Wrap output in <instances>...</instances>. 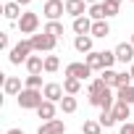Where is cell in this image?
<instances>
[{
    "mask_svg": "<svg viewBox=\"0 0 134 134\" xmlns=\"http://www.w3.org/2000/svg\"><path fill=\"white\" fill-rule=\"evenodd\" d=\"M32 53H34L32 42H29V40H21V42H16V45L11 47L8 60H11V66H21V63H26V60L32 58Z\"/></svg>",
    "mask_w": 134,
    "mask_h": 134,
    "instance_id": "6da1fadb",
    "label": "cell"
},
{
    "mask_svg": "<svg viewBox=\"0 0 134 134\" xmlns=\"http://www.w3.org/2000/svg\"><path fill=\"white\" fill-rule=\"evenodd\" d=\"M16 100H19V108H24V110H37V108L45 103V95H42V90H26V87H24V92H21Z\"/></svg>",
    "mask_w": 134,
    "mask_h": 134,
    "instance_id": "7a4b0ae2",
    "label": "cell"
},
{
    "mask_svg": "<svg viewBox=\"0 0 134 134\" xmlns=\"http://www.w3.org/2000/svg\"><path fill=\"white\" fill-rule=\"evenodd\" d=\"M16 24H19V32H21V34H37V29H40V16H37L34 11H24Z\"/></svg>",
    "mask_w": 134,
    "mask_h": 134,
    "instance_id": "3957f363",
    "label": "cell"
},
{
    "mask_svg": "<svg viewBox=\"0 0 134 134\" xmlns=\"http://www.w3.org/2000/svg\"><path fill=\"white\" fill-rule=\"evenodd\" d=\"M90 105H95V108H100V110H110V108L116 105V92L108 87V90H103V92H97V95H90Z\"/></svg>",
    "mask_w": 134,
    "mask_h": 134,
    "instance_id": "277c9868",
    "label": "cell"
},
{
    "mask_svg": "<svg viewBox=\"0 0 134 134\" xmlns=\"http://www.w3.org/2000/svg\"><path fill=\"white\" fill-rule=\"evenodd\" d=\"M29 42H32V47H34V53H53L55 50V37H50V34H32L29 37Z\"/></svg>",
    "mask_w": 134,
    "mask_h": 134,
    "instance_id": "5b68a950",
    "label": "cell"
},
{
    "mask_svg": "<svg viewBox=\"0 0 134 134\" xmlns=\"http://www.w3.org/2000/svg\"><path fill=\"white\" fill-rule=\"evenodd\" d=\"M63 13H66V0H47L42 5V16L47 21H58Z\"/></svg>",
    "mask_w": 134,
    "mask_h": 134,
    "instance_id": "8992f818",
    "label": "cell"
},
{
    "mask_svg": "<svg viewBox=\"0 0 134 134\" xmlns=\"http://www.w3.org/2000/svg\"><path fill=\"white\" fill-rule=\"evenodd\" d=\"M66 76L84 82V79H90V76H92V69H90L84 60H74V63H69V66H66Z\"/></svg>",
    "mask_w": 134,
    "mask_h": 134,
    "instance_id": "52a82bcc",
    "label": "cell"
},
{
    "mask_svg": "<svg viewBox=\"0 0 134 134\" xmlns=\"http://www.w3.org/2000/svg\"><path fill=\"white\" fill-rule=\"evenodd\" d=\"M113 53H116V60H118V63H124V66H126V63H129V66L134 63V45H131V42H118Z\"/></svg>",
    "mask_w": 134,
    "mask_h": 134,
    "instance_id": "ba28073f",
    "label": "cell"
},
{
    "mask_svg": "<svg viewBox=\"0 0 134 134\" xmlns=\"http://www.w3.org/2000/svg\"><path fill=\"white\" fill-rule=\"evenodd\" d=\"M42 95H45V100H50V103H60V100L66 97L63 84H58V82H47L45 90H42Z\"/></svg>",
    "mask_w": 134,
    "mask_h": 134,
    "instance_id": "9c48e42d",
    "label": "cell"
},
{
    "mask_svg": "<svg viewBox=\"0 0 134 134\" xmlns=\"http://www.w3.org/2000/svg\"><path fill=\"white\" fill-rule=\"evenodd\" d=\"M3 92L11 95V97H19V95L24 92L21 79H19V76H5V79H3Z\"/></svg>",
    "mask_w": 134,
    "mask_h": 134,
    "instance_id": "30bf717a",
    "label": "cell"
},
{
    "mask_svg": "<svg viewBox=\"0 0 134 134\" xmlns=\"http://www.w3.org/2000/svg\"><path fill=\"white\" fill-rule=\"evenodd\" d=\"M37 134H66V124H63L60 118H53V121H45V124H40Z\"/></svg>",
    "mask_w": 134,
    "mask_h": 134,
    "instance_id": "8fae6325",
    "label": "cell"
},
{
    "mask_svg": "<svg viewBox=\"0 0 134 134\" xmlns=\"http://www.w3.org/2000/svg\"><path fill=\"white\" fill-rule=\"evenodd\" d=\"M87 11H90V5L84 0H66V13L69 16L79 19V16H87Z\"/></svg>",
    "mask_w": 134,
    "mask_h": 134,
    "instance_id": "7c38bea8",
    "label": "cell"
},
{
    "mask_svg": "<svg viewBox=\"0 0 134 134\" xmlns=\"http://www.w3.org/2000/svg\"><path fill=\"white\" fill-rule=\"evenodd\" d=\"M92 19L90 16H79V19H74V24H71V29H74V34L79 37V34H92Z\"/></svg>",
    "mask_w": 134,
    "mask_h": 134,
    "instance_id": "4fadbf2b",
    "label": "cell"
},
{
    "mask_svg": "<svg viewBox=\"0 0 134 134\" xmlns=\"http://www.w3.org/2000/svg\"><path fill=\"white\" fill-rule=\"evenodd\" d=\"M84 63L90 66L92 71H105V63H103V50H92L90 55H84Z\"/></svg>",
    "mask_w": 134,
    "mask_h": 134,
    "instance_id": "5bb4252c",
    "label": "cell"
},
{
    "mask_svg": "<svg viewBox=\"0 0 134 134\" xmlns=\"http://www.w3.org/2000/svg\"><path fill=\"white\" fill-rule=\"evenodd\" d=\"M110 110H113V116H116L118 124H126V118H131V105H129V103H118V100H116V105H113Z\"/></svg>",
    "mask_w": 134,
    "mask_h": 134,
    "instance_id": "9a60e30c",
    "label": "cell"
},
{
    "mask_svg": "<svg viewBox=\"0 0 134 134\" xmlns=\"http://www.w3.org/2000/svg\"><path fill=\"white\" fill-rule=\"evenodd\" d=\"M92 34H79V37H74V47L79 50V53H84V55H90L92 53Z\"/></svg>",
    "mask_w": 134,
    "mask_h": 134,
    "instance_id": "2e32d148",
    "label": "cell"
},
{
    "mask_svg": "<svg viewBox=\"0 0 134 134\" xmlns=\"http://www.w3.org/2000/svg\"><path fill=\"white\" fill-rule=\"evenodd\" d=\"M37 116L42 118V124H45V121H53V118H55V103L45 100V103H42V105L37 108Z\"/></svg>",
    "mask_w": 134,
    "mask_h": 134,
    "instance_id": "e0dca14e",
    "label": "cell"
},
{
    "mask_svg": "<svg viewBox=\"0 0 134 134\" xmlns=\"http://www.w3.org/2000/svg\"><path fill=\"white\" fill-rule=\"evenodd\" d=\"M24 66H26L29 74H42V71H45V58H42V55H32Z\"/></svg>",
    "mask_w": 134,
    "mask_h": 134,
    "instance_id": "ac0fdd59",
    "label": "cell"
},
{
    "mask_svg": "<svg viewBox=\"0 0 134 134\" xmlns=\"http://www.w3.org/2000/svg\"><path fill=\"white\" fill-rule=\"evenodd\" d=\"M3 16H5L8 21H19V19H21V5L13 3V0L5 3V5H3Z\"/></svg>",
    "mask_w": 134,
    "mask_h": 134,
    "instance_id": "d6986e66",
    "label": "cell"
},
{
    "mask_svg": "<svg viewBox=\"0 0 134 134\" xmlns=\"http://www.w3.org/2000/svg\"><path fill=\"white\" fill-rule=\"evenodd\" d=\"M87 16L92 21H108V13H105V3H97V5H90Z\"/></svg>",
    "mask_w": 134,
    "mask_h": 134,
    "instance_id": "ffe728a7",
    "label": "cell"
},
{
    "mask_svg": "<svg viewBox=\"0 0 134 134\" xmlns=\"http://www.w3.org/2000/svg\"><path fill=\"white\" fill-rule=\"evenodd\" d=\"M79 90H82V82H79V79H71V76H66V79H63V92H66V95L76 97Z\"/></svg>",
    "mask_w": 134,
    "mask_h": 134,
    "instance_id": "44dd1931",
    "label": "cell"
},
{
    "mask_svg": "<svg viewBox=\"0 0 134 134\" xmlns=\"http://www.w3.org/2000/svg\"><path fill=\"white\" fill-rule=\"evenodd\" d=\"M108 34H110V24H108V21H95V24H92V37L105 40Z\"/></svg>",
    "mask_w": 134,
    "mask_h": 134,
    "instance_id": "7402d4cb",
    "label": "cell"
},
{
    "mask_svg": "<svg viewBox=\"0 0 134 134\" xmlns=\"http://www.w3.org/2000/svg\"><path fill=\"white\" fill-rule=\"evenodd\" d=\"M42 32L50 34V37H55V40H60V37H63V24H60V21H47Z\"/></svg>",
    "mask_w": 134,
    "mask_h": 134,
    "instance_id": "603a6c76",
    "label": "cell"
},
{
    "mask_svg": "<svg viewBox=\"0 0 134 134\" xmlns=\"http://www.w3.org/2000/svg\"><path fill=\"white\" fill-rule=\"evenodd\" d=\"M97 121H100V126H103V129H113V126L118 124V121H116V116H113V110H100Z\"/></svg>",
    "mask_w": 134,
    "mask_h": 134,
    "instance_id": "cb8c5ba5",
    "label": "cell"
},
{
    "mask_svg": "<svg viewBox=\"0 0 134 134\" xmlns=\"http://www.w3.org/2000/svg\"><path fill=\"white\" fill-rule=\"evenodd\" d=\"M82 134H103L100 121H97V118H87V121L82 124Z\"/></svg>",
    "mask_w": 134,
    "mask_h": 134,
    "instance_id": "d4e9b609",
    "label": "cell"
},
{
    "mask_svg": "<svg viewBox=\"0 0 134 134\" xmlns=\"http://www.w3.org/2000/svg\"><path fill=\"white\" fill-rule=\"evenodd\" d=\"M24 87H26V90H45V84H42V74H29L26 82H24Z\"/></svg>",
    "mask_w": 134,
    "mask_h": 134,
    "instance_id": "484cf974",
    "label": "cell"
},
{
    "mask_svg": "<svg viewBox=\"0 0 134 134\" xmlns=\"http://www.w3.org/2000/svg\"><path fill=\"white\" fill-rule=\"evenodd\" d=\"M58 105H60V110H63V113H74V110L79 108V103H76V97H71V95H66V97H63V100H60Z\"/></svg>",
    "mask_w": 134,
    "mask_h": 134,
    "instance_id": "4316f807",
    "label": "cell"
},
{
    "mask_svg": "<svg viewBox=\"0 0 134 134\" xmlns=\"http://www.w3.org/2000/svg\"><path fill=\"white\" fill-rule=\"evenodd\" d=\"M60 69V58L58 55H45V74H55Z\"/></svg>",
    "mask_w": 134,
    "mask_h": 134,
    "instance_id": "83f0119b",
    "label": "cell"
},
{
    "mask_svg": "<svg viewBox=\"0 0 134 134\" xmlns=\"http://www.w3.org/2000/svg\"><path fill=\"white\" fill-rule=\"evenodd\" d=\"M131 87H134V84H131ZM131 87H118V90H116V100L131 105V97H134V95H131Z\"/></svg>",
    "mask_w": 134,
    "mask_h": 134,
    "instance_id": "f1b7e54d",
    "label": "cell"
},
{
    "mask_svg": "<svg viewBox=\"0 0 134 134\" xmlns=\"http://www.w3.org/2000/svg\"><path fill=\"white\" fill-rule=\"evenodd\" d=\"M100 79H103V82H105L110 90H116V79H118V71H113V69H105Z\"/></svg>",
    "mask_w": 134,
    "mask_h": 134,
    "instance_id": "f546056e",
    "label": "cell"
},
{
    "mask_svg": "<svg viewBox=\"0 0 134 134\" xmlns=\"http://www.w3.org/2000/svg\"><path fill=\"white\" fill-rule=\"evenodd\" d=\"M103 90H108V84L97 76V79H92L90 82V87H87V95H97V92H103Z\"/></svg>",
    "mask_w": 134,
    "mask_h": 134,
    "instance_id": "4dcf8cb0",
    "label": "cell"
},
{
    "mask_svg": "<svg viewBox=\"0 0 134 134\" xmlns=\"http://www.w3.org/2000/svg\"><path fill=\"white\" fill-rule=\"evenodd\" d=\"M134 82H131V74L129 71H118V79H116V90L118 87H131Z\"/></svg>",
    "mask_w": 134,
    "mask_h": 134,
    "instance_id": "1f68e13d",
    "label": "cell"
},
{
    "mask_svg": "<svg viewBox=\"0 0 134 134\" xmlns=\"http://www.w3.org/2000/svg\"><path fill=\"white\" fill-rule=\"evenodd\" d=\"M103 63H105V69H113V63H118L116 60V53L113 50H103Z\"/></svg>",
    "mask_w": 134,
    "mask_h": 134,
    "instance_id": "d6a6232c",
    "label": "cell"
},
{
    "mask_svg": "<svg viewBox=\"0 0 134 134\" xmlns=\"http://www.w3.org/2000/svg\"><path fill=\"white\" fill-rule=\"evenodd\" d=\"M118 134H134V121H126L118 126Z\"/></svg>",
    "mask_w": 134,
    "mask_h": 134,
    "instance_id": "836d02e7",
    "label": "cell"
},
{
    "mask_svg": "<svg viewBox=\"0 0 134 134\" xmlns=\"http://www.w3.org/2000/svg\"><path fill=\"white\" fill-rule=\"evenodd\" d=\"M103 3H105V0H103ZM118 8H121V5H113V3H105V13H108V19H113V16L118 13Z\"/></svg>",
    "mask_w": 134,
    "mask_h": 134,
    "instance_id": "e575fe53",
    "label": "cell"
},
{
    "mask_svg": "<svg viewBox=\"0 0 134 134\" xmlns=\"http://www.w3.org/2000/svg\"><path fill=\"white\" fill-rule=\"evenodd\" d=\"M0 47L11 53V40H8V34H0Z\"/></svg>",
    "mask_w": 134,
    "mask_h": 134,
    "instance_id": "d590c367",
    "label": "cell"
},
{
    "mask_svg": "<svg viewBox=\"0 0 134 134\" xmlns=\"http://www.w3.org/2000/svg\"><path fill=\"white\" fill-rule=\"evenodd\" d=\"M5 134H24V129H8Z\"/></svg>",
    "mask_w": 134,
    "mask_h": 134,
    "instance_id": "8d00e7d4",
    "label": "cell"
},
{
    "mask_svg": "<svg viewBox=\"0 0 134 134\" xmlns=\"http://www.w3.org/2000/svg\"><path fill=\"white\" fill-rule=\"evenodd\" d=\"M87 5H97V3H103V0H84Z\"/></svg>",
    "mask_w": 134,
    "mask_h": 134,
    "instance_id": "74e56055",
    "label": "cell"
},
{
    "mask_svg": "<svg viewBox=\"0 0 134 134\" xmlns=\"http://www.w3.org/2000/svg\"><path fill=\"white\" fill-rule=\"evenodd\" d=\"M13 3H19V5H29L32 0H13Z\"/></svg>",
    "mask_w": 134,
    "mask_h": 134,
    "instance_id": "f35d334b",
    "label": "cell"
},
{
    "mask_svg": "<svg viewBox=\"0 0 134 134\" xmlns=\"http://www.w3.org/2000/svg\"><path fill=\"white\" fill-rule=\"evenodd\" d=\"M105 3H113V5H121V3H124V0H105Z\"/></svg>",
    "mask_w": 134,
    "mask_h": 134,
    "instance_id": "ab89813d",
    "label": "cell"
},
{
    "mask_svg": "<svg viewBox=\"0 0 134 134\" xmlns=\"http://www.w3.org/2000/svg\"><path fill=\"white\" fill-rule=\"evenodd\" d=\"M129 74H131V82H134V63L129 66Z\"/></svg>",
    "mask_w": 134,
    "mask_h": 134,
    "instance_id": "60d3db41",
    "label": "cell"
},
{
    "mask_svg": "<svg viewBox=\"0 0 134 134\" xmlns=\"http://www.w3.org/2000/svg\"><path fill=\"white\" fill-rule=\"evenodd\" d=\"M129 42H131V45H134V34H131V40H129Z\"/></svg>",
    "mask_w": 134,
    "mask_h": 134,
    "instance_id": "b9f144b4",
    "label": "cell"
},
{
    "mask_svg": "<svg viewBox=\"0 0 134 134\" xmlns=\"http://www.w3.org/2000/svg\"><path fill=\"white\" fill-rule=\"evenodd\" d=\"M42 3H47V0H42Z\"/></svg>",
    "mask_w": 134,
    "mask_h": 134,
    "instance_id": "7bdbcfd3",
    "label": "cell"
},
{
    "mask_svg": "<svg viewBox=\"0 0 134 134\" xmlns=\"http://www.w3.org/2000/svg\"><path fill=\"white\" fill-rule=\"evenodd\" d=\"M131 3H134V0H131Z\"/></svg>",
    "mask_w": 134,
    "mask_h": 134,
    "instance_id": "ee69618b",
    "label": "cell"
}]
</instances>
